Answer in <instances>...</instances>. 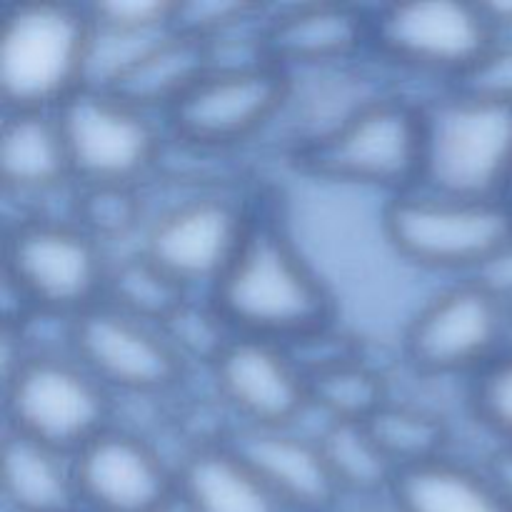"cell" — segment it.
Instances as JSON below:
<instances>
[{
  "label": "cell",
  "mask_w": 512,
  "mask_h": 512,
  "mask_svg": "<svg viewBox=\"0 0 512 512\" xmlns=\"http://www.w3.org/2000/svg\"><path fill=\"white\" fill-rule=\"evenodd\" d=\"M80 510L168 512L178 503V473L140 433L110 425L73 455Z\"/></svg>",
  "instance_id": "5bb4252c"
},
{
  "label": "cell",
  "mask_w": 512,
  "mask_h": 512,
  "mask_svg": "<svg viewBox=\"0 0 512 512\" xmlns=\"http://www.w3.org/2000/svg\"><path fill=\"white\" fill-rule=\"evenodd\" d=\"M208 368L240 428H288L310 405L308 375L288 345L233 335Z\"/></svg>",
  "instance_id": "9a60e30c"
},
{
  "label": "cell",
  "mask_w": 512,
  "mask_h": 512,
  "mask_svg": "<svg viewBox=\"0 0 512 512\" xmlns=\"http://www.w3.org/2000/svg\"><path fill=\"white\" fill-rule=\"evenodd\" d=\"M448 88L512 105V35H498L495 43Z\"/></svg>",
  "instance_id": "4dcf8cb0"
},
{
  "label": "cell",
  "mask_w": 512,
  "mask_h": 512,
  "mask_svg": "<svg viewBox=\"0 0 512 512\" xmlns=\"http://www.w3.org/2000/svg\"><path fill=\"white\" fill-rule=\"evenodd\" d=\"M175 473L185 512H288L228 438L193 445Z\"/></svg>",
  "instance_id": "ac0fdd59"
},
{
  "label": "cell",
  "mask_w": 512,
  "mask_h": 512,
  "mask_svg": "<svg viewBox=\"0 0 512 512\" xmlns=\"http://www.w3.org/2000/svg\"><path fill=\"white\" fill-rule=\"evenodd\" d=\"M208 300L235 335L303 343L330 330L333 298L278 225L255 218Z\"/></svg>",
  "instance_id": "6da1fadb"
},
{
  "label": "cell",
  "mask_w": 512,
  "mask_h": 512,
  "mask_svg": "<svg viewBox=\"0 0 512 512\" xmlns=\"http://www.w3.org/2000/svg\"><path fill=\"white\" fill-rule=\"evenodd\" d=\"M305 375L310 403L333 420L365 423L380 405L388 403L383 378L355 355H345Z\"/></svg>",
  "instance_id": "d4e9b609"
},
{
  "label": "cell",
  "mask_w": 512,
  "mask_h": 512,
  "mask_svg": "<svg viewBox=\"0 0 512 512\" xmlns=\"http://www.w3.org/2000/svg\"><path fill=\"white\" fill-rule=\"evenodd\" d=\"M208 48L203 40L170 30L135 55L105 88L125 103L163 115L175 100L208 70Z\"/></svg>",
  "instance_id": "ffe728a7"
},
{
  "label": "cell",
  "mask_w": 512,
  "mask_h": 512,
  "mask_svg": "<svg viewBox=\"0 0 512 512\" xmlns=\"http://www.w3.org/2000/svg\"><path fill=\"white\" fill-rule=\"evenodd\" d=\"M365 428L373 435L385 458L395 465V470L445 455V445H448L445 420L415 405L388 400L365 420Z\"/></svg>",
  "instance_id": "484cf974"
},
{
  "label": "cell",
  "mask_w": 512,
  "mask_h": 512,
  "mask_svg": "<svg viewBox=\"0 0 512 512\" xmlns=\"http://www.w3.org/2000/svg\"><path fill=\"white\" fill-rule=\"evenodd\" d=\"M388 498L393 512H508L485 465L448 453L398 470Z\"/></svg>",
  "instance_id": "44dd1931"
},
{
  "label": "cell",
  "mask_w": 512,
  "mask_h": 512,
  "mask_svg": "<svg viewBox=\"0 0 512 512\" xmlns=\"http://www.w3.org/2000/svg\"><path fill=\"white\" fill-rule=\"evenodd\" d=\"M423 108L418 188L475 200H512V105L445 88Z\"/></svg>",
  "instance_id": "7a4b0ae2"
},
{
  "label": "cell",
  "mask_w": 512,
  "mask_h": 512,
  "mask_svg": "<svg viewBox=\"0 0 512 512\" xmlns=\"http://www.w3.org/2000/svg\"><path fill=\"white\" fill-rule=\"evenodd\" d=\"M70 355L110 393H168L185 375L183 355L160 325L145 323L105 300L73 318Z\"/></svg>",
  "instance_id": "4fadbf2b"
},
{
  "label": "cell",
  "mask_w": 512,
  "mask_h": 512,
  "mask_svg": "<svg viewBox=\"0 0 512 512\" xmlns=\"http://www.w3.org/2000/svg\"><path fill=\"white\" fill-rule=\"evenodd\" d=\"M308 170L330 180L373 185L393 195L420 185L423 108L420 100L380 93L328 133L300 148Z\"/></svg>",
  "instance_id": "5b68a950"
},
{
  "label": "cell",
  "mask_w": 512,
  "mask_h": 512,
  "mask_svg": "<svg viewBox=\"0 0 512 512\" xmlns=\"http://www.w3.org/2000/svg\"><path fill=\"white\" fill-rule=\"evenodd\" d=\"M265 58L285 73L343 65L370 48V13L355 5L303 3L265 15Z\"/></svg>",
  "instance_id": "e0dca14e"
},
{
  "label": "cell",
  "mask_w": 512,
  "mask_h": 512,
  "mask_svg": "<svg viewBox=\"0 0 512 512\" xmlns=\"http://www.w3.org/2000/svg\"><path fill=\"white\" fill-rule=\"evenodd\" d=\"M258 8L250 3H228V0H193L175 3L173 30L198 38L203 43L220 38L245 23H253Z\"/></svg>",
  "instance_id": "1f68e13d"
},
{
  "label": "cell",
  "mask_w": 512,
  "mask_h": 512,
  "mask_svg": "<svg viewBox=\"0 0 512 512\" xmlns=\"http://www.w3.org/2000/svg\"><path fill=\"white\" fill-rule=\"evenodd\" d=\"M255 218L243 200L220 190L198 193L150 220L140 253L190 293H208L243 248Z\"/></svg>",
  "instance_id": "7c38bea8"
},
{
  "label": "cell",
  "mask_w": 512,
  "mask_h": 512,
  "mask_svg": "<svg viewBox=\"0 0 512 512\" xmlns=\"http://www.w3.org/2000/svg\"><path fill=\"white\" fill-rule=\"evenodd\" d=\"M228 443L288 512H333L343 500L320 440L300 428H235Z\"/></svg>",
  "instance_id": "2e32d148"
},
{
  "label": "cell",
  "mask_w": 512,
  "mask_h": 512,
  "mask_svg": "<svg viewBox=\"0 0 512 512\" xmlns=\"http://www.w3.org/2000/svg\"><path fill=\"white\" fill-rule=\"evenodd\" d=\"M93 20L68 3H20L0 30V98L5 110H58L88 88Z\"/></svg>",
  "instance_id": "3957f363"
},
{
  "label": "cell",
  "mask_w": 512,
  "mask_h": 512,
  "mask_svg": "<svg viewBox=\"0 0 512 512\" xmlns=\"http://www.w3.org/2000/svg\"><path fill=\"white\" fill-rule=\"evenodd\" d=\"M320 448L343 498L345 495H360V498L388 495L398 470L385 458L365 423L335 420L320 438Z\"/></svg>",
  "instance_id": "603a6c76"
},
{
  "label": "cell",
  "mask_w": 512,
  "mask_h": 512,
  "mask_svg": "<svg viewBox=\"0 0 512 512\" xmlns=\"http://www.w3.org/2000/svg\"><path fill=\"white\" fill-rule=\"evenodd\" d=\"M3 383L5 428L60 453L113 425V393L70 353H28Z\"/></svg>",
  "instance_id": "52a82bcc"
},
{
  "label": "cell",
  "mask_w": 512,
  "mask_h": 512,
  "mask_svg": "<svg viewBox=\"0 0 512 512\" xmlns=\"http://www.w3.org/2000/svg\"><path fill=\"white\" fill-rule=\"evenodd\" d=\"M73 180L80 185H133L160 163L158 115L100 88H83L55 110Z\"/></svg>",
  "instance_id": "ba28073f"
},
{
  "label": "cell",
  "mask_w": 512,
  "mask_h": 512,
  "mask_svg": "<svg viewBox=\"0 0 512 512\" xmlns=\"http://www.w3.org/2000/svg\"><path fill=\"white\" fill-rule=\"evenodd\" d=\"M470 410L500 445H512V345L473 375Z\"/></svg>",
  "instance_id": "83f0119b"
},
{
  "label": "cell",
  "mask_w": 512,
  "mask_h": 512,
  "mask_svg": "<svg viewBox=\"0 0 512 512\" xmlns=\"http://www.w3.org/2000/svg\"><path fill=\"white\" fill-rule=\"evenodd\" d=\"M498 38L483 5L428 0L385 5L370 13L375 55L418 73L458 80Z\"/></svg>",
  "instance_id": "8fae6325"
},
{
  "label": "cell",
  "mask_w": 512,
  "mask_h": 512,
  "mask_svg": "<svg viewBox=\"0 0 512 512\" xmlns=\"http://www.w3.org/2000/svg\"><path fill=\"white\" fill-rule=\"evenodd\" d=\"M165 335H168L170 343L175 345L183 360L188 363V358H200L205 365H210L215 360V355L228 345V340L233 338V330L225 325V320L220 318L218 310L213 308L210 300H205L203 305H198L195 300H188L168 323L163 325Z\"/></svg>",
  "instance_id": "f1b7e54d"
},
{
  "label": "cell",
  "mask_w": 512,
  "mask_h": 512,
  "mask_svg": "<svg viewBox=\"0 0 512 512\" xmlns=\"http://www.w3.org/2000/svg\"><path fill=\"white\" fill-rule=\"evenodd\" d=\"M83 188V185H80ZM143 203L133 185H85L75 203V223L100 243L138 225Z\"/></svg>",
  "instance_id": "4316f807"
},
{
  "label": "cell",
  "mask_w": 512,
  "mask_h": 512,
  "mask_svg": "<svg viewBox=\"0 0 512 512\" xmlns=\"http://www.w3.org/2000/svg\"><path fill=\"white\" fill-rule=\"evenodd\" d=\"M105 303L163 328L190 300V290L158 268L143 253L110 263Z\"/></svg>",
  "instance_id": "cb8c5ba5"
},
{
  "label": "cell",
  "mask_w": 512,
  "mask_h": 512,
  "mask_svg": "<svg viewBox=\"0 0 512 512\" xmlns=\"http://www.w3.org/2000/svg\"><path fill=\"white\" fill-rule=\"evenodd\" d=\"M95 28L123 35H153L173 30L175 3L168 0H118L85 5Z\"/></svg>",
  "instance_id": "f546056e"
},
{
  "label": "cell",
  "mask_w": 512,
  "mask_h": 512,
  "mask_svg": "<svg viewBox=\"0 0 512 512\" xmlns=\"http://www.w3.org/2000/svg\"><path fill=\"white\" fill-rule=\"evenodd\" d=\"M510 303L478 278L463 280L415 313L405 355L430 375H478L508 348Z\"/></svg>",
  "instance_id": "30bf717a"
},
{
  "label": "cell",
  "mask_w": 512,
  "mask_h": 512,
  "mask_svg": "<svg viewBox=\"0 0 512 512\" xmlns=\"http://www.w3.org/2000/svg\"><path fill=\"white\" fill-rule=\"evenodd\" d=\"M0 180L15 195H45L73 180L55 110H5Z\"/></svg>",
  "instance_id": "d6986e66"
},
{
  "label": "cell",
  "mask_w": 512,
  "mask_h": 512,
  "mask_svg": "<svg viewBox=\"0 0 512 512\" xmlns=\"http://www.w3.org/2000/svg\"><path fill=\"white\" fill-rule=\"evenodd\" d=\"M483 465L488 470L490 480H493L495 490H498L500 500H503L508 512H512V445L498 443V448L488 455Z\"/></svg>",
  "instance_id": "d6a6232c"
},
{
  "label": "cell",
  "mask_w": 512,
  "mask_h": 512,
  "mask_svg": "<svg viewBox=\"0 0 512 512\" xmlns=\"http://www.w3.org/2000/svg\"><path fill=\"white\" fill-rule=\"evenodd\" d=\"M290 100V75L278 65L208 68L165 113L175 140L195 150H228L255 138Z\"/></svg>",
  "instance_id": "9c48e42d"
},
{
  "label": "cell",
  "mask_w": 512,
  "mask_h": 512,
  "mask_svg": "<svg viewBox=\"0 0 512 512\" xmlns=\"http://www.w3.org/2000/svg\"><path fill=\"white\" fill-rule=\"evenodd\" d=\"M110 260L75 220L23 218L5 238V283L30 310L75 318L103 303Z\"/></svg>",
  "instance_id": "8992f818"
},
{
  "label": "cell",
  "mask_w": 512,
  "mask_h": 512,
  "mask_svg": "<svg viewBox=\"0 0 512 512\" xmlns=\"http://www.w3.org/2000/svg\"><path fill=\"white\" fill-rule=\"evenodd\" d=\"M0 488L13 512H80L73 455L8 428Z\"/></svg>",
  "instance_id": "7402d4cb"
},
{
  "label": "cell",
  "mask_w": 512,
  "mask_h": 512,
  "mask_svg": "<svg viewBox=\"0 0 512 512\" xmlns=\"http://www.w3.org/2000/svg\"><path fill=\"white\" fill-rule=\"evenodd\" d=\"M385 235L420 268L483 273L512 248V200H475L410 188L390 195Z\"/></svg>",
  "instance_id": "277c9868"
}]
</instances>
